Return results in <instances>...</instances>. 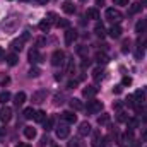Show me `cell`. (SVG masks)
<instances>
[{"label": "cell", "instance_id": "6da1fadb", "mask_svg": "<svg viewBox=\"0 0 147 147\" xmlns=\"http://www.w3.org/2000/svg\"><path fill=\"white\" fill-rule=\"evenodd\" d=\"M2 29L5 31V33H16L17 29H19V26H21V17L19 16H16V14H10V16H7L3 21H2Z\"/></svg>", "mask_w": 147, "mask_h": 147}, {"label": "cell", "instance_id": "7a4b0ae2", "mask_svg": "<svg viewBox=\"0 0 147 147\" xmlns=\"http://www.w3.org/2000/svg\"><path fill=\"white\" fill-rule=\"evenodd\" d=\"M106 19L110 21V22H113V24H118L120 21H121V12L120 10H116V9H106Z\"/></svg>", "mask_w": 147, "mask_h": 147}, {"label": "cell", "instance_id": "3957f363", "mask_svg": "<svg viewBox=\"0 0 147 147\" xmlns=\"http://www.w3.org/2000/svg\"><path fill=\"white\" fill-rule=\"evenodd\" d=\"M63 62H65V53L62 50H55L53 55H51V63L57 67V65H62Z\"/></svg>", "mask_w": 147, "mask_h": 147}, {"label": "cell", "instance_id": "277c9868", "mask_svg": "<svg viewBox=\"0 0 147 147\" xmlns=\"http://www.w3.org/2000/svg\"><path fill=\"white\" fill-rule=\"evenodd\" d=\"M101 110H103V103H101V101L92 99V101L87 103V111H89V113H101Z\"/></svg>", "mask_w": 147, "mask_h": 147}, {"label": "cell", "instance_id": "5b68a950", "mask_svg": "<svg viewBox=\"0 0 147 147\" xmlns=\"http://www.w3.org/2000/svg\"><path fill=\"white\" fill-rule=\"evenodd\" d=\"M69 134H70V128H69V125H58L57 127V137L58 139H67L69 137Z\"/></svg>", "mask_w": 147, "mask_h": 147}, {"label": "cell", "instance_id": "8992f818", "mask_svg": "<svg viewBox=\"0 0 147 147\" xmlns=\"http://www.w3.org/2000/svg\"><path fill=\"white\" fill-rule=\"evenodd\" d=\"M10 118H12V108L3 106V108L0 110V120H2L3 123H7V121H10Z\"/></svg>", "mask_w": 147, "mask_h": 147}, {"label": "cell", "instance_id": "52a82bcc", "mask_svg": "<svg viewBox=\"0 0 147 147\" xmlns=\"http://www.w3.org/2000/svg\"><path fill=\"white\" fill-rule=\"evenodd\" d=\"M28 58H29V62H31V63L43 62V57H41V53L38 51L36 48H34V50H29V55H28Z\"/></svg>", "mask_w": 147, "mask_h": 147}, {"label": "cell", "instance_id": "ba28073f", "mask_svg": "<svg viewBox=\"0 0 147 147\" xmlns=\"http://www.w3.org/2000/svg\"><path fill=\"white\" fill-rule=\"evenodd\" d=\"M96 94H98V87H96V86H87V87H84V91H82V96L87 98V99H89V98H94Z\"/></svg>", "mask_w": 147, "mask_h": 147}, {"label": "cell", "instance_id": "9c48e42d", "mask_svg": "<svg viewBox=\"0 0 147 147\" xmlns=\"http://www.w3.org/2000/svg\"><path fill=\"white\" fill-rule=\"evenodd\" d=\"M91 134V125H89V121H82L80 125H79V135L80 137H86V135H89Z\"/></svg>", "mask_w": 147, "mask_h": 147}, {"label": "cell", "instance_id": "30bf717a", "mask_svg": "<svg viewBox=\"0 0 147 147\" xmlns=\"http://www.w3.org/2000/svg\"><path fill=\"white\" fill-rule=\"evenodd\" d=\"M62 118L65 120V123H69V125H72L77 121V115L74 113V111H65V113H62Z\"/></svg>", "mask_w": 147, "mask_h": 147}, {"label": "cell", "instance_id": "8fae6325", "mask_svg": "<svg viewBox=\"0 0 147 147\" xmlns=\"http://www.w3.org/2000/svg\"><path fill=\"white\" fill-rule=\"evenodd\" d=\"M108 33H110L111 38H115V39H116V38L121 36V33H123V31H121V26H120V24H113V26L110 28V31H108Z\"/></svg>", "mask_w": 147, "mask_h": 147}, {"label": "cell", "instance_id": "7c38bea8", "mask_svg": "<svg viewBox=\"0 0 147 147\" xmlns=\"http://www.w3.org/2000/svg\"><path fill=\"white\" fill-rule=\"evenodd\" d=\"M45 99H46V91H36L33 94V103H36V105L43 103Z\"/></svg>", "mask_w": 147, "mask_h": 147}, {"label": "cell", "instance_id": "4fadbf2b", "mask_svg": "<svg viewBox=\"0 0 147 147\" xmlns=\"http://www.w3.org/2000/svg\"><path fill=\"white\" fill-rule=\"evenodd\" d=\"M75 39H77V33L74 29H67L65 31V45H72Z\"/></svg>", "mask_w": 147, "mask_h": 147}, {"label": "cell", "instance_id": "5bb4252c", "mask_svg": "<svg viewBox=\"0 0 147 147\" xmlns=\"http://www.w3.org/2000/svg\"><path fill=\"white\" fill-rule=\"evenodd\" d=\"M10 48L14 50V53H16V51H21V50L24 48V39H22V38H19V39H14V41L10 43Z\"/></svg>", "mask_w": 147, "mask_h": 147}, {"label": "cell", "instance_id": "9a60e30c", "mask_svg": "<svg viewBox=\"0 0 147 147\" xmlns=\"http://www.w3.org/2000/svg\"><path fill=\"white\" fill-rule=\"evenodd\" d=\"M24 101H26V92L19 91V92L14 96V105H16V106H21V105H24Z\"/></svg>", "mask_w": 147, "mask_h": 147}, {"label": "cell", "instance_id": "2e32d148", "mask_svg": "<svg viewBox=\"0 0 147 147\" xmlns=\"http://www.w3.org/2000/svg\"><path fill=\"white\" fill-rule=\"evenodd\" d=\"M43 127H45V132L53 130V127H55V118H53V116H48V118L43 121Z\"/></svg>", "mask_w": 147, "mask_h": 147}, {"label": "cell", "instance_id": "e0dca14e", "mask_svg": "<svg viewBox=\"0 0 147 147\" xmlns=\"http://www.w3.org/2000/svg\"><path fill=\"white\" fill-rule=\"evenodd\" d=\"M103 146V137L99 132H94L92 134V147H101Z\"/></svg>", "mask_w": 147, "mask_h": 147}, {"label": "cell", "instance_id": "ac0fdd59", "mask_svg": "<svg viewBox=\"0 0 147 147\" xmlns=\"http://www.w3.org/2000/svg\"><path fill=\"white\" fill-rule=\"evenodd\" d=\"M70 106H72V110H75V111H80V110H84V108H86V106L82 105V101H80V99H77V98L70 99Z\"/></svg>", "mask_w": 147, "mask_h": 147}, {"label": "cell", "instance_id": "d6986e66", "mask_svg": "<svg viewBox=\"0 0 147 147\" xmlns=\"http://www.w3.org/2000/svg\"><path fill=\"white\" fill-rule=\"evenodd\" d=\"M146 28H147V19H142V21H139V22L135 24V33L142 34V33L146 31Z\"/></svg>", "mask_w": 147, "mask_h": 147}, {"label": "cell", "instance_id": "ffe728a7", "mask_svg": "<svg viewBox=\"0 0 147 147\" xmlns=\"http://www.w3.org/2000/svg\"><path fill=\"white\" fill-rule=\"evenodd\" d=\"M5 60H7V63H9L10 67H14V65H17V62H19V57H17V53H9Z\"/></svg>", "mask_w": 147, "mask_h": 147}, {"label": "cell", "instance_id": "44dd1931", "mask_svg": "<svg viewBox=\"0 0 147 147\" xmlns=\"http://www.w3.org/2000/svg\"><path fill=\"white\" fill-rule=\"evenodd\" d=\"M127 128H128L130 132H134L135 128H139V120H137V118H128V120H127Z\"/></svg>", "mask_w": 147, "mask_h": 147}, {"label": "cell", "instance_id": "7402d4cb", "mask_svg": "<svg viewBox=\"0 0 147 147\" xmlns=\"http://www.w3.org/2000/svg\"><path fill=\"white\" fill-rule=\"evenodd\" d=\"M24 137L29 139V140H33V139L36 137V128H33V127H26V128H24Z\"/></svg>", "mask_w": 147, "mask_h": 147}, {"label": "cell", "instance_id": "603a6c76", "mask_svg": "<svg viewBox=\"0 0 147 147\" xmlns=\"http://www.w3.org/2000/svg\"><path fill=\"white\" fill-rule=\"evenodd\" d=\"M62 9H63L65 14H74V12H75V5H74L72 2H65V3L62 5Z\"/></svg>", "mask_w": 147, "mask_h": 147}, {"label": "cell", "instance_id": "cb8c5ba5", "mask_svg": "<svg viewBox=\"0 0 147 147\" xmlns=\"http://www.w3.org/2000/svg\"><path fill=\"white\" fill-rule=\"evenodd\" d=\"M50 28H51V22H50L48 19H43V21L39 22V29H41L43 33H48V31H50Z\"/></svg>", "mask_w": 147, "mask_h": 147}, {"label": "cell", "instance_id": "d4e9b609", "mask_svg": "<svg viewBox=\"0 0 147 147\" xmlns=\"http://www.w3.org/2000/svg\"><path fill=\"white\" fill-rule=\"evenodd\" d=\"M103 77H105V69L98 67V69H94V70H92V79L99 80V79H103Z\"/></svg>", "mask_w": 147, "mask_h": 147}, {"label": "cell", "instance_id": "484cf974", "mask_svg": "<svg viewBox=\"0 0 147 147\" xmlns=\"http://www.w3.org/2000/svg\"><path fill=\"white\" fill-rule=\"evenodd\" d=\"M87 17L92 19V21H98V19H99V10H98V9H89V10H87Z\"/></svg>", "mask_w": 147, "mask_h": 147}, {"label": "cell", "instance_id": "4316f807", "mask_svg": "<svg viewBox=\"0 0 147 147\" xmlns=\"http://www.w3.org/2000/svg\"><path fill=\"white\" fill-rule=\"evenodd\" d=\"M96 62H98L99 65H101V63H103V65H106L110 60H108V57H106L105 53H96Z\"/></svg>", "mask_w": 147, "mask_h": 147}, {"label": "cell", "instance_id": "83f0119b", "mask_svg": "<svg viewBox=\"0 0 147 147\" xmlns=\"http://www.w3.org/2000/svg\"><path fill=\"white\" fill-rule=\"evenodd\" d=\"M9 101H10V92L9 91H2L0 92V103L2 105H7Z\"/></svg>", "mask_w": 147, "mask_h": 147}, {"label": "cell", "instance_id": "f1b7e54d", "mask_svg": "<svg viewBox=\"0 0 147 147\" xmlns=\"http://www.w3.org/2000/svg\"><path fill=\"white\" fill-rule=\"evenodd\" d=\"M94 33H96L99 38H105V34H106V29H105V26H103V24H96Z\"/></svg>", "mask_w": 147, "mask_h": 147}, {"label": "cell", "instance_id": "f546056e", "mask_svg": "<svg viewBox=\"0 0 147 147\" xmlns=\"http://www.w3.org/2000/svg\"><path fill=\"white\" fill-rule=\"evenodd\" d=\"M45 120H46V113L43 110H38L36 113H34V121H39V123H41V121H45Z\"/></svg>", "mask_w": 147, "mask_h": 147}, {"label": "cell", "instance_id": "4dcf8cb0", "mask_svg": "<svg viewBox=\"0 0 147 147\" xmlns=\"http://www.w3.org/2000/svg\"><path fill=\"white\" fill-rule=\"evenodd\" d=\"M34 113H36V111L33 110V108H26V110L22 111V116H24L26 120H31V118H34Z\"/></svg>", "mask_w": 147, "mask_h": 147}, {"label": "cell", "instance_id": "1f68e13d", "mask_svg": "<svg viewBox=\"0 0 147 147\" xmlns=\"http://www.w3.org/2000/svg\"><path fill=\"white\" fill-rule=\"evenodd\" d=\"M140 10H142V3L135 2V3L130 5V14H137V12H140Z\"/></svg>", "mask_w": 147, "mask_h": 147}, {"label": "cell", "instance_id": "d6a6232c", "mask_svg": "<svg viewBox=\"0 0 147 147\" xmlns=\"http://www.w3.org/2000/svg\"><path fill=\"white\" fill-rule=\"evenodd\" d=\"M108 121H110V115H108V113H103V115L98 118V123H99V125H106Z\"/></svg>", "mask_w": 147, "mask_h": 147}, {"label": "cell", "instance_id": "836d02e7", "mask_svg": "<svg viewBox=\"0 0 147 147\" xmlns=\"http://www.w3.org/2000/svg\"><path fill=\"white\" fill-rule=\"evenodd\" d=\"M39 74H41V70H39L38 67H31L29 72H28V75H29V77H39Z\"/></svg>", "mask_w": 147, "mask_h": 147}, {"label": "cell", "instance_id": "e575fe53", "mask_svg": "<svg viewBox=\"0 0 147 147\" xmlns=\"http://www.w3.org/2000/svg\"><path fill=\"white\" fill-rule=\"evenodd\" d=\"M53 99H55L53 103L58 106V105H63V99H65V96H63V94H55V98H53Z\"/></svg>", "mask_w": 147, "mask_h": 147}, {"label": "cell", "instance_id": "d590c367", "mask_svg": "<svg viewBox=\"0 0 147 147\" xmlns=\"http://www.w3.org/2000/svg\"><path fill=\"white\" fill-rule=\"evenodd\" d=\"M57 26H58V28H69V21H67V19L57 21Z\"/></svg>", "mask_w": 147, "mask_h": 147}, {"label": "cell", "instance_id": "8d00e7d4", "mask_svg": "<svg viewBox=\"0 0 147 147\" xmlns=\"http://www.w3.org/2000/svg\"><path fill=\"white\" fill-rule=\"evenodd\" d=\"M130 84H132V77H123L121 86H130Z\"/></svg>", "mask_w": 147, "mask_h": 147}, {"label": "cell", "instance_id": "74e56055", "mask_svg": "<svg viewBox=\"0 0 147 147\" xmlns=\"http://www.w3.org/2000/svg\"><path fill=\"white\" fill-rule=\"evenodd\" d=\"M55 17H57V14H55V12H50V14H48V21H50V22H51V24H53V22H55V21H57V19H55Z\"/></svg>", "mask_w": 147, "mask_h": 147}, {"label": "cell", "instance_id": "f35d334b", "mask_svg": "<svg viewBox=\"0 0 147 147\" xmlns=\"http://www.w3.org/2000/svg\"><path fill=\"white\" fill-rule=\"evenodd\" d=\"M127 120H128V116L125 113H118V121H127Z\"/></svg>", "mask_w": 147, "mask_h": 147}, {"label": "cell", "instance_id": "ab89813d", "mask_svg": "<svg viewBox=\"0 0 147 147\" xmlns=\"http://www.w3.org/2000/svg\"><path fill=\"white\" fill-rule=\"evenodd\" d=\"M36 45H38V46H45V45H46V39H45V38H38Z\"/></svg>", "mask_w": 147, "mask_h": 147}, {"label": "cell", "instance_id": "60d3db41", "mask_svg": "<svg viewBox=\"0 0 147 147\" xmlns=\"http://www.w3.org/2000/svg\"><path fill=\"white\" fill-rule=\"evenodd\" d=\"M128 48H130V41L127 39V41H123V48H121V51H128Z\"/></svg>", "mask_w": 147, "mask_h": 147}, {"label": "cell", "instance_id": "b9f144b4", "mask_svg": "<svg viewBox=\"0 0 147 147\" xmlns=\"http://www.w3.org/2000/svg\"><path fill=\"white\" fill-rule=\"evenodd\" d=\"M77 53H79V55H86V53H87L86 46H79V48H77Z\"/></svg>", "mask_w": 147, "mask_h": 147}, {"label": "cell", "instance_id": "7bdbcfd3", "mask_svg": "<svg viewBox=\"0 0 147 147\" xmlns=\"http://www.w3.org/2000/svg\"><path fill=\"white\" fill-rule=\"evenodd\" d=\"M115 5H128V0H113Z\"/></svg>", "mask_w": 147, "mask_h": 147}, {"label": "cell", "instance_id": "ee69618b", "mask_svg": "<svg viewBox=\"0 0 147 147\" xmlns=\"http://www.w3.org/2000/svg\"><path fill=\"white\" fill-rule=\"evenodd\" d=\"M69 147H80V146H79V140H77V139L70 140V142H69Z\"/></svg>", "mask_w": 147, "mask_h": 147}, {"label": "cell", "instance_id": "f6af8a7d", "mask_svg": "<svg viewBox=\"0 0 147 147\" xmlns=\"http://www.w3.org/2000/svg\"><path fill=\"white\" fill-rule=\"evenodd\" d=\"M77 82H79V80H70V82L67 84V87H69V89H75V86H77Z\"/></svg>", "mask_w": 147, "mask_h": 147}, {"label": "cell", "instance_id": "bcb514c9", "mask_svg": "<svg viewBox=\"0 0 147 147\" xmlns=\"http://www.w3.org/2000/svg\"><path fill=\"white\" fill-rule=\"evenodd\" d=\"M140 139H142L144 142H147V128H144V130H142V135H140Z\"/></svg>", "mask_w": 147, "mask_h": 147}, {"label": "cell", "instance_id": "7dc6e473", "mask_svg": "<svg viewBox=\"0 0 147 147\" xmlns=\"http://www.w3.org/2000/svg\"><path fill=\"white\" fill-rule=\"evenodd\" d=\"M113 91H115V94H120V92H121V86H116Z\"/></svg>", "mask_w": 147, "mask_h": 147}, {"label": "cell", "instance_id": "c3c4849f", "mask_svg": "<svg viewBox=\"0 0 147 147\" xmlns=\"http://www.w3.org/2000/svg\"><path fill=\"white\" fill-rule=\"evenodd\" d=\"M9 80H10V79H9V77H3V79H2V84H3V86H5V84H9Z\"/></svg>", "mask_w": 147, "mask_h": 147}, {"label": "cell", "instance_id": "681fc988", "mask_svg": "<svg viewBox=\"0 0 147 147\" xmlns=\"http://www.w3.org/2000/svg\"><path fill=\"white\" fill-rule=\"evenodd\" d=\"M38 3H41V5H46L48 3V0H36Z\"/></svg>", "mask_w": 147, "mask_h": 147}, {"label": "cell", "instance_id": "f907efd6", "mask_svg": "<svg viewBox=\"0 0 147 147\" xmlns=\"http://www.w3.org/2000/svg\"><path fill=\"white\" fill-rule=\"evenodd\" d=\"M113 106H115V108H116V110H120V108H121V103H115V105H113Z\"/></svg>", "mask_w": 147, "mask_h": 147}, {"label": "cell", "instance_id": "816d5d0a", "mask_svg": "<svg viewBox=\"0 0 147 147\" xmlns=\"http://www.w3.org/2000/svg\"><path fill=\"white\" fill-rule=\"evenodd\" d=\"M16 147H31L29 144H19V146H16Z\"/></svg>", "mask_w": 147, "mask_h": 147}, {"label": "cell", "instance_id": "f5cc1de1", "mask_svg": "<svg viewBox=\"0 0 147 147\" xmlns=\"http://www.w3.org/2000/svg\"><path fill=\"white\" fill-rule=\"evenodd\" d=\"M142 3H144V7H147V0H142Z\"/></svg>", "mask_w": 147, "mask_h": 147}, {"label": "cell", "instance_id": "db71d44e", "mask_svg": "<svg viewBox=\"0 0 147 147\" xmlns=\"http://www.w3.org/2000/svg\"><path fill=\"white\" fill-rule=\"evenodd\" d=\"M51 147H60V146H51Z\"/></svg>", "mask_w": 147, "mask_h": 147}]
</instances>
